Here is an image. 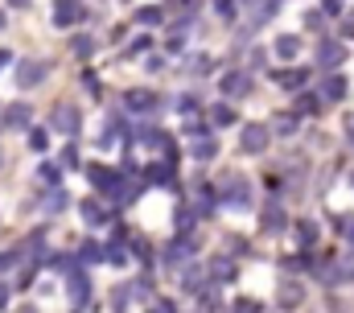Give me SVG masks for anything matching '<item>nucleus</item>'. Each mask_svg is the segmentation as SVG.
<instances>
[{"label": "nucleus", "mask_w": 354, "mask_h": 313, "mask_svg": "<svg viewBox=\"0 0 354 313\" xmlns=\"http://www.w3.org/2000/svg\"><path fill=\"white\" fill-rule=\"evenodd\" d=\"M4 25H8V17H4V12H0V29H4Z\"/></svg>", "instance_id": "obj_53"}, {"label": "nucleus", "mask_w": 354, "mask_h": 313, "mask_svg": "<svg viewBox=\"0 0 354 313\" xmlns=\"http://www.w3.org/2000/svg\"><path fill=\"white\" fill-rule=\"evenodd\" d=\"M46 75H50V66L41 58H21L17 62V87L21 91H33L37 82H46Z\"/></svg>", "instance_id": "obj_4"}, {"label": "nucleus", "mask_w": 354, "mask_h": 313, "mask_svg": "<svg viewBox=\"0 0 354 313\" xmlns=\"http://www.w3.org/2000/svg\"><path fill=\"white\" fill-rule=\"evenodd\" d=\"M305 25H309L313 33H322V29H326V12H322V8H313V12L305 17Z\"/></svg>", "instance_id": "obj_36"}, {"label": "nucleus", "mask_w": 354, "mask_h": 313, "mask_svg": "<svg viewBox=\"0 0 354 313\" xmlns=\"http://www.w3.org/2000/svg\"><path fill=\"white\" fill-rule=\"evenodd\" d=\"M99 260H103V247L99 243H83L79 247V264H99Z\"/></svg>", "instance_id": "obj_29"}, {"label": "nucleus", "mask_w": 354, "mask_h": 313, "mask_svg": "<svg viewBox=\"0 0 354 313\" xmlns=\"http://www.w3.org/2000/svg\"><path fill=\"white\" fill-rule=\"evenodd\" d=\"M103 260H107V264H115V268H120V264H128V243H124V239L107 243V247H103Z\"/></svg>", "instance_id": "obj_20"}, {"label": "nucleus", "mask_w": 354, "mask_h": 313, "mask_svg": "<svg viewBox=\"0 0 354 313\" xmlns=\"http://www.w3.org/2000/svg\"><path fill=\"white\" fill-rule=\"evenodd\" d=\"M25 4H29V0H8V8H25Z\"/></svg>", "instance_id": "obj_51"}, {"label": "nucleus", "mask_w": 354, "mask_h": 313, "mask_svg": "<svg viewBox=\"0 0 354 313\" xmlns=\"http://www.w3.org/2000/svg\"><path fill=\"white\" fill-rule=\"evenodd\" d=\"M25 256H21V247H8V251H0V272H8V268H17Z\"/></svg>", "instance_id": "obj_34"}, {"label": "nucleus", "mask_w": 354, "mask_h": 313, "mask_svg": "<svg viewBox=\"0 0 354 313\" xmlns=\"http://www.w3.org/2000/svg\"><path fill=\"white\" fill-rule=\"evenodd\" d=\"M58 165H62V169H79V149H75V145H66V149H62V161H58Z\"/></svg>", "instance_id": "obj_35"}, {"label": "nucleus", "mask_w": 354, "mask_h": 313, "mask_svg": "<svg viewBox=\"0 0 354 313\" xmlns=\"http://www.w3.org/2000/svg\"><path fill=\"white\" fill-rule=\"evenodd\" d=\"M301 297H305V289L297 285V280H284L280 285V305L288 310V305H301Z\"/></svg>", "instance_id": "obj_21"}, {"label": "nucleus", "mask_w": 354, "mask_h": 313, "mask_svg": "<svg viewBox=\"0 0 354 313\" xmlns=\"http://www.w3.org/2000/svg\"><path fill=\"white\" fill-rule=\"evenodd\" d=\"M223 202L231 206V211H248L252 206V194H248V177H231V181H223Z\"/></svg>", "instance_id": "obj_6"}, {"label": "nucleus", "mask_w": 354, "mask_h": 313, "mask_svg": "<svg viewBox=\"0 0 354 313\" xmlns=\"http://www.w3.org/2000/svg\"><path fill=\"white\" fill-rule=\"evenodd\" d=\"M17 313H37V310H33V305H25V310H17Z\"/></svg>", "instance_id": "obj_52"}, {"label": "nucleus", "mask_w": 354, "mask_h": 313, "mask_svg": "<svg viewBox=\"0 0 354 313\" xmlns=\"http://www.w3.org/2000/svg\"><path fill=\"white\" fill-rule=\"evenodd\" d=\"M79 215L87 219L91 227H103V223H111V215H107V211H103V202H95V198H83V202H79Z\"/></svg>", "instance_id": "obj_15"}, {"label": "nucleus", "mask_w": 354, "mask_h": 313, "mask_svg": "<svg viewBox=\"0 0 354 313\" xmlns=\"http://www.w3.org/2000/svg\"><path fill=\"white\" fill-rule=\"evenodd\" d=\"M322 12H326V17H338V12H342V0H322Z\"/></svg>", "instance_id": "obj_42"}, {"label": "nucleus", "mask_w": 354, "mask_h": 313, "mask_svg": "<svg viewBox=\"0 0 354 313\" xmlns=\"http://www.w3.org/2000/svg\"><path fill=\"white\" fill-rule=\"evenodd\" d=\"M342 62H346V46L342 42H322L317 46V66L322 71H338Z\"/></svg>", "instance_id": "obj_10"}, {"label": "nucleus", "mask_w": 354, "mask_h": 313, "mask_svg": "<svg viewBox=\"0 0 354 313\" xmlns=\"http://www.w3.org/2000/svg\"><path fill=\"white\" fill-rule=\"evenodd\" d=\"M161 21H165V12H161L157 4H149V8H136V25H145V29L161 25Z\"/></svg>", "instance_id": "obj_23"}, {"label": "nucleus", "mask_w": 354, "mask_h": 313, "mask_svg": "<svg viewBox=\"0 0 354 313\" xmlns=\"http://www.w3.org/2000/svg\"><path fill=\"white\" fill-rule=\"evenodd\" d=\"M235 276H239L235 260H227V256H214V260H210V280H214V285H231Z\"/></svg>", "instance_id": "obj_12"}, {"label": "nucleus", "mask_w": 354, "mask_h": 313, "mask_svg": "<svg viewBox=\"0 0 354 313\" xmlns=\"http://www.w3.org/2000/svg\"><path fill=\"white\" fill-rule=\"evenodd\" d=\"M124 107L136 111V116H149V111L161 107V95H157V91H128V95H124Z\"/></svg>", "instance_id": "obj_8"}, {"label": "nucleus", "mask_w": 354, "mask_h": 313, "mask_svg": "<svg viewBox=\"0 0 354 313\" xmlns=\"http://www.w3.org/2000/svg\"><path fill=\"white\" fill-rule=\"evenodd\" d=\"M8 297H12V289H8V285L0 280V310H8Z\"/></svg>", "instance_id": "obj_46"}, {"label": "nucleus", "mask_w": 354, "mask_h": 313, "mask_svg": "<svg viewBox=\"0 0 354 313\" xmlns=\"http://www.w3.org/2000/svg\"><path fill=\"white\" fill-rule=\"evenodd\" d=\"M268 124H243V136H239V145H243V153L248 156H260L268 149Z\"/></svg>", "instance_id": "obj_7"}, {"label": "nucleus", "mask_w": 354, "mask_h": 313, "mask_svg": "<svg viewBox=\"0 0 354 313\" xmlns=\"http://www.w3.org/2000/svg\"><path fill=\"white\" fill-rule=\"evenodd\" d=\"M83 87H87L91 95H99V78H95V75H83Z\"/></svg>", "instance_id": "obj_47"}, {"label": "nucleus", "mask_w": 354, "mask_h": 313, "mask_svg": "<svg viewBox=\"0 0 354 313\" xmlns=\"http://www.w3.org/2000/svg\"><path fill=\"white\" fill-rule=\"evenodd\" d=\"M149 313H177V310H174V301H157Z\"/></svg>", "instance_id": "obj_48"}, {"label": "nucleus", "mask_w": 354, "mask_h": 313, "mask_svg": "<svg viewBox=\"0 0 354 313\" xmlns=\"http://www.w3.org/2000/svg\"><path fill=\"white\" fill-rule=\"evenodd\" d=\"M29 124H33V107H29L25 99L8 103V107L0 111V128H8V132H25Z\"/></svg>", "instance_id": "obj_3"}, {"label": "nucleus", "mask_w": 354, "mask_h": 313, "mask_svg": "<svg viewBox=\"0 0 354 313\" xmlns=\"http://www.w3.org/2000/svg\"><path fill=\"white\" fill-rule=\"evenodd\" d=\"M189 256H194V239H189V235H177L174 243L165 247L161 260H165V264H181V260H189Z\"/></svg>", "instance_id": "obj_13"}, {"label": "nucleus", "mask_w": 354, "mask_h": 313, "mask_svg": "<svg viewBox=\"0 0 354 313\" xmlns=\"http://www.w3.org/2000/svg\"><path fill=\"white\" fill-rule=\"evenodd\" d=\"M272 50H276V58H284V62H292V58L301 54V37H292V33H280Z\"/></svg>", "instance_id": "obj_17"}, {"label": "nucleus", "mask_w": 354, "mask_h": 313, "mask_svg": "<svg viewBox=\"0 0 354 313\" xmlns=\"http://www.w3.org/2000/svg\"><path fill=\"white\" fill-rule=\"evenodd\" d=\"M214 8H218V17H223V21H231V17H235V0H214Z\"/></svg>", "instance_id": "obj_40"}, {"label": "nucleus", "mask_w": 354, "mask_h": 313, "mask_svg": "<svg viewBox=\"0 0 354 313\" xmlns=\"http://www.w3.org/2000/svg\"><path fill=\"white\" fill-rule=\"evenodd\" d=\"M334 227H338V231H342V235H346V239H351V243H354V219H338Z\"/></svg>", "instance_id": "obj_43"}, {"label": "nucleus", "mask_w": 354, "mask_h": 313, "mask_svg": "<svg viewBox=\"0 0 354 313\" xmlns=\"http://www.w3.org/2000/svg\"><path fill=\"white\" fill-rule=\"evenodd\" d=\"M272 124H276V136H292L297 132V116H276Z\"/></svg>", "instance_id": "obj_33"}, {"label": "nucleus", "mask_w": 354, "mask_h": 313, "mask_svg": "<svg viewBox=\"0 0 354 313\" xmlns=\"http://www.w3.org/2000/svg\"><path fill=\"white\" fill-rule=\"evenodd\" d=\"M210 66H214V58H210V54H194V58L185 62V71H189V75H206Z\"/></svg>", "instance_id": "obj_27"}, {"label": "nucleus", "mask_w": 354, "mask_h": 313, "mask_svg": "<svg viewBox=\"0 0 354 313\" xmlns=\"http://www.w3.org/2000/svg\"><path fill=\"white\" fill-rule=\"evenodd\" d=\"M87 21V4L83 0H54V25L58 29H75Z\"/></svg>", "instance_id": "obj_1"}, {"label": "nucleus", "mask_w": 354, "mask_h": 313, "mask_svg": "<svg viewBox=\"0 0 354 313\" xmlns=\"http://www.w3.org/2000/svg\"><path fill=\"white\" fill-rule=\"evenodd\" d=\"M342 33L354 37V12H342Z\"/></svg>", "instance_id": "obj_45"}, {"label": "nucleus", "mask_w": 354, "mask_h": 313, "mask_svg": "<svg viewBox=\"0 0 354 313\" xmlns=\"http://www.w3.org/2000/svg\"><path fill=\"white\" fill-rule=\"evenodd\" d=\"M317 95H322V103H342V99L351 95V82L338 75V71H330V78L322 82V91H317Z\"/></svg>", "instance_id": "obj_11"}, {"label": "nucleus", "mask_w": 354, "mask_h": 313, "mask_svg": "<svg viewBox=\"0 0 354 313\" xmlns=\"http://www.w3.org/2000/svg\"><path fill=\"white\" fill-rule=\"evenodd\" d=\"M194 206H198L194 215H202V219H206V215L214 211V198H210V186H198V190H194Z\"/></svg>", "instance_id": "obj_24"}, {"label": "nucleus", "mask_w": 354, "mask_h": 313, "mask_svg": "<svg viewBox=\"0 0 354 313\" xmlns=\"http://www.w3.org/2000/svg\"><path fill=\"white\" fill-rule=\"evenodd\" d=\"M41 206H46L50 215H54V211H62V206H66V190H62V186H54V190H50V198H46Z\"/></svg>", "instance_id": "obj_31"}, {"label": "nucleus", "mask_w": 354, "mask_h": 313, "mask_svg": "<svg viewBox=\"0 0 354 313\" xmlns=\"http://www.w3.org/2000/svg\"><path fill=\"white\" fill-rule=\"evenodd\" d=\"M181 285H185V293H202V276H198V272H185Z\"/></svg>", "instance_id": "obj_39"}, {"label": "nucleus", "mask_w": 354, "mask_h": 313, "mask_svg": "<svg viewBox=\"0 0 354 313\" xmlns=\"http://www.w3.org/2000/svg\"><path fill=\"white\" fill-rule=\"evenodd\" d=\"M0 156H4V153H0Z\"/></svg>", "instance_id": "obj_55"}, {"label": "nucleus", "mask_w": 354, "mask_h": 313, "mask_svg": "<svg viewBox=\"0 0 354 313\" xmlns=\"http://www.w3.org/2000/svg\"><path fill=\"white\" fill-rule=\"evenodd\" d=\"M284 223H288V219H284V211H280V206H268V211H264V231H280Z\"/></svg>", "instance_id": "obj_26"}, {"label": "nucleus", "mask_w": 354, "mask_h": 313, "mask_svg": "<svg viewBox=\"0 0 354 313\" xmlns=\"http://www.w3.org/2000/svg\"><path fill=\"white\" fill-rule=\"evenodd\" d=\"M29 149L46 153V149H50V132H46V128H29Z\"/></svg>", "instance_id": "obj_30"}, {"label": "nucleus", "mask_w": 354, "mask_h": 313, "mask_svg": "<svg viewBox=\"0 0 354 313\" xmlns=\"http://www.w3.org/2000/svg\"><path fill=\"white\" fill-rule=\"evenodd\" d=\"M12 66V50H0V71H8Z\"/></svg>", "instance_id": "obj_50"}, {"label": "nucleus", "mask_w": 354, "mask_h": 313, "mask_svg": "<svg viewBox=\"0 0 354 313\" xmlns=\"http://www.w3.org/2000/svg\"><path fill=\"white\" fill-rule=\"evenodd\" d=\"M297 107H301V111H317V107H322V95H301Z\"/></svg>", "instance_id": "obj_37"}, {"label": "nucleus", "mask_w": 354, "mask_h": 313, "mask_svg": "<svg viewBox=\"0 0 354 313\" xmlns=\"http://www.w3.org/2000/svg\"><path fill=\"white\" fill-rule=\"evenodd\" d=\"M50 124H54V132H62V136H79L83 116H79V107H75V103H58V107H54V116H50Z\"/></svg>", "instance_id": "obj_2"}, {"label": "nucleus", "mask_w": 354, "mask_h": 313, "mask_svg": "<svg viewBox=\"0 0 354 313\" xmlns=\"http://www.w3.org/2000/svg\"><path fill=\"white\" fill-rule=\"evenodd\" d=\"M351 186H354V173H351Z\"/></svg>", "instance_id": "obj_54"}, {"label": "nucleus", "mask_w": 354, "mask_h": 313, "mask_svg": "<svg viewBox=\"0 0 354 313\" xmlns=\"http://www.w3.org/2000/svg\"><path fill=\"white\" fill-rule=\"evenodd\" d=\"M342 128H346V141H351V145H354V111H351V116H346V120H342Z\"/></svg>", "instance_id": "obj_49"}, {"label": "nucleus", "mask_w": 354, "mask_h": 313, "mask_svg": "<svg viewBox=\"0 0 354 313\" xmlns=\"http://www.w3.org/2000/svg\"><path fill=\"white\" fill-rule=\"evenodd\" d=\"M181 132L194 141V136H206V124H202V120H185V128H181Z\"/></svg>", "instance_id": "obj_38"}, {"label": "nucleus", "mask_w": 354, "mask_h": 313, "mask_svg": "<svg viewBox=\"0 0 354 313\" xmlns=\"http://www.w3.org/2000/svg\"><path fill=\"white\" fill-rule=\"evenodd\" d=\"M132 247H136V260H153V247L145 239H132Z\"/></svg>", "instance_id": "obj_41"}, {"label": "nucleus", "mask_w": 354, "mask_h": 313, "mask_svg": "<svg viewBox=\"0 0 354 313\" xmlns=\"http://www.w3.org/2000/svg\"><path fill=\"white\" fill-rule=\"evenodd\" d=\"M210 124H214V128H227V124H239V116H235L231 103H214V107H210Z\"/></svg>", "instance_id": "obj_18"}, {"label": "nucleus", "mask_w": 354, "mask_h": 313, "mask_svg": "<svg viewBox=\"0 0 354 313\" xmlns=\"http://www.w3.org/2000/svg\"><path fill=\"white\" fill-rule=\"evenodd\" d=\"M309 82V71H301V66H288V71H276V87H284V91H301Z\"/></svg>", "instance_id": "obj_16"}, {"label": "nucleus", "mask_w": 354, "mask_h": 313, "mask_svg": "<svg viewBox=\"0 0 354 313\" xmlns=\"http://www.w3.org/2000/svg\"><path fill=\"white\" fill-rule=\"evenodd\" d=\"M71 280H66V293H71V305L75 310H83L87 305V297H91V280H87V272L83 268H75V272H66Z\"/></svg>", "instance_id": "obj_9"}, {"label": "nucleus", "mask_w": 354, "mask_h": 313, "mask_svg": "<svg viewBox=\"0 0 354 313\" xmlns=\"http://www.w3.org/2000/svg\"><path fill=\"white\" fill-rule=\"evenodd\" d=\"M297 239L309 247V243L317 239V223H313V219H301V223H297Z\"/></svg>", "instance_id": "obj_28"}, {"label": "nucleus", "mask_w": 354, "mask_h": 313, "mask_svg": "<svg viewBox=\"0 0 354 313\" xmlns=\"http://www.w3.org/2000/svg\"><path fill=\"white\" fill-rule=\"evenodd\" d=\"M71 54L87 62L91 54H95V37H87V33H79V37H71Z\"/></svg>", "instance_id": "obj_22"}, {"label": "nucleus", "mask_w": 354, "mask_h": 313, "mask_svg": "<svg viewBox=\"0 0 354 313\" xmlns=\"http://www.w3.org/2000/svg\"><path fill=\"white\" fill-rule=\"evenodd\" d=\"M189 156H194V161H214V156H218V141H214L210 132H206V136H194V141H189Z\"/></svg>", "instance_id": "obj_14"}, {"label": "nucleus", "mask_w": 354, "mask_h": 313, "mask_svg": "<svg viewBox=\"0 0 354 313\" xmlns=\"http://www.w3.org/2000/svg\"><path fill=\"white\" fill-rule=\"evenodd\" d=\"M231 313H264V305H260L256 297H235V305H231Z\"/></svg>", "instance_id": "obj_32"}, {"label": "nucleus", "mask_w": 354, "mask_h": 313, "mask_svg": "<svg viewBox=\"0 0 354 313\" xmlns=\"http://www.w3.org/2000/svg\"><path fill=\"white\" fill-rule=\"evenodd\" d=\"M252 87H256V82H252L248 71H227V75L218 78V91H223L227 99H248V95H252Z\"/></svg>", "instance_id": "obj_5"}, {"label": "nucleus", "mask_w": 354, "mask_h": 313, "mask_svg": "<svg viewBox=\"0 0 354 313\" xmlns=\"http://www.w3.org/2000/svg\"><path fill=\"white\" fill-rule=\"evenodd\" d=\"M272 12H276V0H256V4H252V21H256V25L272 21Z\"/></svg>", "instance_id": "obj_25"}, {"label": "nucleus", "mask_w": 354, "mask_h": 313, "mask_svg": "<svg viewBox=\"0 0 354 313\" xmlns=\"http://www.w3.org/2000/svg\"><path fill=\"white\" fill-rule=\"evenodd\" d=\"M145 50H149V37H136V42L128 46V54H145Z\"/></svg>", "instance_id": "obj_44"}, {"label": "nucleus", "mask_w": 354, "mask_h": 313, "mask_svg": "<svg viewBox=\"0 0 354 313\" xmlns=\"http://www.w3.org/2000/svg\"><path fill=\"white\" fill-rule=\"evenodd\" d=\"M37 177H41V181L54 190V186H62V165H54V161H41V165H37Z\"/></svg>", "instance_id": "obj_19"}]
</instances>
